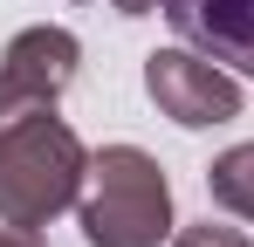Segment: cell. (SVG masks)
Segmentation results:
<instances>
[{"label":"cell","instance_id":"obj_9","mask_svg":"<svg viewBox=\"0 0 254 247\" xmlns=\"http://www.w3.org/2000/svg\"><path fill=\"white\" fill-rule=\"evenodd\" d=\"M110 7H117V14H130V21H137V14H151V7H158V0H110Z\"/></svg>","mask_w":254,"mask_h":247},{"label":"cell","instance_id":"obj_5","mask_svg":"<svg viewBox=\"0 0 254 247\" xmlns=\"http://www.w3.org/2000/svg\"><path fill=\"white\" fill-rule=\"evenodd\" d=\"M0 69H7L14 82H28L35 96L55 103V96L76 82V69H83V41L69 35V28H48V21H42V28H21V35L7 41Z\"/></svg>","mask_w":254,"mask_h":247},{"label":"cell","instance_id":"obj_1","mask_svg":"<svg viewBox=\"0 0 254 247\" xmlns=\"http://www.w3.org/2000/svg\"><path fill=\"white\" fill-rule=\"evenodd\" d=\"M83 179H89V151L55 110L0 130V220L7 227L42 234L55 213L83 199Z\"/></svg>","mask_w":254,"mask_h":247},{"label":"cell","instance_id":"obj_7","mask_svg":"<svg viewBox=\"0 0 254 247\" xmlns=\"http://www.w3.org/2000/svg\"><path fill=\"white\" fill-rule=\"evenodd\" d=\"M172 247H254L241 227H220V220H192V227H179Z\"/></svg>","mask_w":254,"mask_h":247},{"label":"cell","instance_id":"obj_2","mask_svg":"<svg viewBox=\"0 0 254 247\" xmlns=\"http://www.w3.org/2000/svg\"><path fill=\"white\" fill-rule=\"evenodd\" d=\"M89 247H158L172 241V179L144 144L89 151V179L76 199Z\"/></svg>","mask_w":254,"mask_h":247},{"label":"cell","instance_id":"obj_4","mask_svg":"<svg viewBox=\"0 0 254 247\" xmlns=\"http://www.w3.org/2000/svg\"><path fill=\"white\" fill-rule=\"evenodd\" d=\"M186 48L227 62L234 76H254V0H158Z\"/></svg>","mask_w":254,"mask_h":247},{"label":"cell","instance_id":"obj_6","mask_svg":"<svg viewBox=\"0 0 254 247\" xmlns=\"http://www.w3.org/2000/svg\"><path fill=\"white\" fill-rule=\"evenodd\" d=\"M206 192H213L220 213H234V220L254 227V144H227L206 165Z\"/></svg>","mask_w":254,"mask_h":247},{"label":"cell","instance_id":"obj_3","mask_svg":"<svg viewBox=\"0 0 254 247\" xmlns=\"http://www.w3.org/2000/svg\"><path fill=\"white\" fill-rule=\"evenodd\" d=\"M144 96L158 103V117H172L179 130H213V124L241 117V76L227 62H213L199 48H151L144 55Z\"/></svg>","mask_w":254,"mask_h":247},{"label":"cell","instance_id":"obj_8","mask_svg":"<svg viewBox=\"0 0 254 247\" xmlns=\"http://www.w3.org/2000/svg\"><path fill=\"white\" fill-rule=\"evenodd\" d=\"M0 247H42V241H35L28 227H7V220H0Z\"/></svg>","mask_w":254,"mask_h":247}]
</instances>
